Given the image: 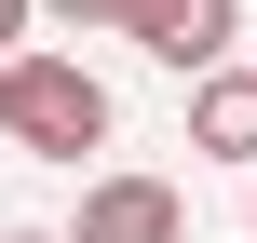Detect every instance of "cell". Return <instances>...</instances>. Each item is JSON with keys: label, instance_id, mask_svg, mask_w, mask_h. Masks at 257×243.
I'll return each mask as SVG.
<instances>
[{"label": "cell", "instance_id": "1", "mask_svg": "<svg viewBox=\"0 0 257 243\" xmlns=\"http://www.w3.org/2000/svg\"><path fill=\"white\" fill-rule=\"evenodd\" d=\"M0 135L41 162H81V149H108V81L81 54H0Z\"/></svg>", "mask_w": 257, "mask_h": 243}, {"label": "cell", "instance_id": "2", "mask_svg": "<svg viewBox=\"0 0 257 243\" xmlns=\"http://www.w3.org/2000/svg\"><path fill=\"white\" fill-rule=\"evenodd\" d=\"M108 27H122L136 54H163L176 81H203V68H230V41H244V0H108Z\"/></svg>", "mask_w": 257, "mask_h": 243}, {"label": "cell", "instance_id": "3", "mask_svg": "<svg viewBox=\"0 0 257 243\" xmlns=\"http://www.w3.org/2000/svg\"><path fill=\"white\" fill-rule=\"evenodd\" d=\"M68 243H190V203H176V176H95Z\"/></svg>", "mask_w": 257, "mask_h": 243}, {"label": "cell", "instance_id": "4", "mask_svg": "<svg viewBox=\"0 0 257 243\" xmlns=\"http://www.w3.org/2000/svg\"><path fill=\"white\" fill-rule=\"evenodd\" d=\"M190 149H203V162H257V68H203V95H190Z\"/></svg>", "mask_w": 257, "mask_h": 243}, {"label": "cell", "instance_id": "5", "mask_svg": "<svg viewBox=\"0 0 257 243\" xmlns=\"http://www.w3.org/2000/svg\"><path fill=\"white\" fill-rule=\"evenodd\" d=\"M41 14H54V27H108V0H41Z\"/></svg>", "mask_w": 257, "mask_h": 243}, {"label": "cell", "instance_id": "6", "mask_svg": "<svg viewBox=\"0 0 257 243\" xmlns=\"http://www.w3.org/2000/svg\"><path fill=\"white\" fill-rule=\"evenodd\" d=\"M14 27H27V0H0V54H14Z\"/></svg>", "mask_w": 257, "mask_h": 243}, {"label": "cell", "instance_id": "7", "mask_svg": "<svg viewBox=\"0 0 257 243\" xmlns=\"http://www.w3.org/2000/svg\"><path fill=\"white\" fill-rule=\"evenodd\" d=\"M0 243H68V230H0Z\"/></svg>", "mask_w": 257, "mask_h": 243}]
</instances>
